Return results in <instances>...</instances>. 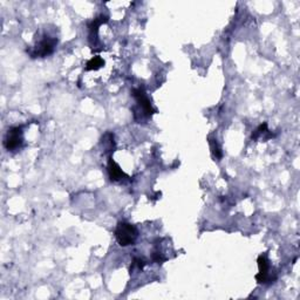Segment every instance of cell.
Listing matches in <instances>:
<instances>
[{
	"label": "cell",
	"mask_w": 300,
	"mask_h": 300,
	"mask_svg": "<svg viewBox=\"0 0 300 300\" xmlns=\"http://www.w3.org/2000/svg\"><path fill=\"white\" fill-rule=\"evenodd\" d=\"M139 237V231L133 224L127 222H120L115 229V238L120 246L134 245Z\"/></svg>",
	"instance_id": "cell-3"
},
{
	"label": "cell",
	"mask_w": 300,
	"mask_h": 300,
	"mask_svg": "<svg viewBox=\"0 0 300 300\" xmlns=\"http://www.w3.org/2000/svg\"><path fill=\"white\" fill-rule=\"evenodd\" d=\"M107 170L111 182H121L122 179L128 178V176L125 174V171L121 169V167H120L111 157H109V161H108Z\"/></svg>",
	"instance_id": "cell-6"
},
{
	"label": "cell",
	"mask_w": 300,
	"mask_h": 300,
	"mask_svg": "<svg viewBox=\"0 0 300 300\" xmlns=\"http://www.w3.org/2000/svg\"><path fill=\"white\" fill-rule=\"evenodd\" d=\"M24 145L22 127H13L9 129L4 137V147L9 151L20 149Z\"/></svg>",
	"instance_id": "cell-4"
},
{
	"label": "cell",
	"mask_w": 300,
	"mask_h": 300,
	"mask_svg": "<svg viewBox=\"0 0 300 300\" xmlns=\"http://www.w3.org/2000/svg\"><path fill=\"white\" fill-rule=\"evenodd\" d=\"M58 45V38L52 37L50 34H42L41 39L35 42L34 47L27 50L31 58H46L53 53L55 46Z\"/></svg>",
	"instance_id": "cell-2"
},
{
	"label": "cell",
	"mask_w": 300,
	"mask_h": 300,
	"mask_svg": "<svg viewBox=\"0 0 300 300\" xmlns=\"http://www.w3.org/2000/svg\"><path fill=\"white\" fill-rule=\"evenodd\" d=\"M258 263V267H259V272L256 274V281H257L259 284H266V283H271L272 281H274L275 278H272V275L269 273L270 270V262L267 256L264 253L261 255L257 259Z\"/></svg>",
	"instance_id": "cell-5"
},
{
	"label": "cell",
	"mask_w": 300,
	"mask_h": 300,
	"mask_svg": "<svg viewBox=\"0 0 300 300\" xmlns=\"http://www.w3.org/2000/svg\"><path fill=\"white\" fill-rule=\"evenodd\" d=\"M133 97L136 101V106L134 107L135 121L141 123L153 117L156 110L151 106L150 100L148 99L146 91L142 88H136L133 90Z\"/></svg>",
	"instance_id": "cell-1"
},
{
	"label": "cell",
	"mask_w": 300,
	"mask_h": 300,
	"mask_svg": "<svg viewBox=\"0 0 300 300\" xmlns=\"http://www.w3.org/2000/svg\"><path fill=\"white\" fill-rule=\"evenodd\" d=\"M209 145H210V149H211V153H213V155H214V157L217 158V159H221L223 157V151H222L221 146L218 145L217 140L214 139V137H210Z\"/></svg>",
	"instance_id": "cell-10"
},
{
	"label": "cell",
	"mask_w": 300,
	"mask_h": 300,
	"mask_svg": "<svg viewBox=\"0 0 300 300\" xmlns=\"http://www.w3.org/2000/svg\"><path fill=\"white\" fill-rule=\"evenodd\" d=\"M251 137L252 140H255V141L261 139H263L264 141H266V140L273 137V135H272V133H270V130L267 129V123H263V125L259 126L257 129L252 133Z\"/></svg>",
	"instance_id": "cell-8"
},
{
	"label": "cell",
	"mask_w": 300,
	"mask_h": 300,
	"mask_svg": "<svg viewBox=\"0 0 300 300\" xmlns=\"http://www.w3.org/2000/svg\"><path fill=\"white\" fill-rule=\"evenodd\" d=\"M105 65V60L101 57H94L91 58L86 65V71H98Z\"/></svg>",
	"instance_id": "cell-9"
},
{
	"label": "cell",
	"mask_w": 300,
	"mask_h": 300,
	"mask_svg": "<svg viewBox=\"0 0 300 300\" xmlns=\"http://www.w3.org/2000/svg\"><path fill=\"white\" fill-rule=\"evenodd\" d=\"M108 18L105 17V15H100L99 18L94 19L89 25H88V29H89V41H94V43H97L98 41V32H99V27L102 25V24L107 22Z\"/></svg>",
	"instance_id": "cell-7"
}]
</instances>
